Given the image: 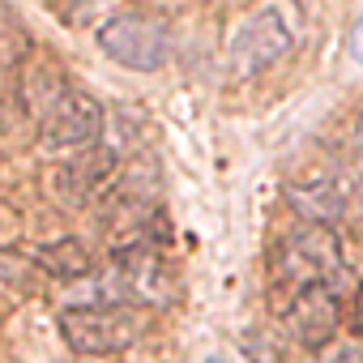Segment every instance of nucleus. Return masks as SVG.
Masks as SVG:
<instances>
[{"label":"nucleus","instance_id":"obj_10","mask_svg":"<svg viewBox=\"0 0 363 363\" xmlns=\"http://www.w3.org/2000/svg\"><path fill=\"white\" fill-rule=\"evenodd\" d=\"M39 261H43L52 274H60V278H82V274L94 269V257H90V248H86L82 240H60V244L43 248Z\"/></svg>","mask_w":363,"mask_h":363},{"label":"nucleus","instance_id":"obj_6","mask_svg":"<svg viewBox=\"0 0 363 363\" xmlns=\"http://www.w3.org/2000/svg\"><path fill=\"white\" fill-rule=\"evenodd\" d=\"M120 171V158L111 145H90V150H77V154H65L56 175H52V184H56V197L69 206V210H86L94 206L107 189H111V179Z\"/></svg>","mask_w":363,"mask_h":363},{"label":"nucleus","instance_id":"obj_7","mask_svg":"<svg viewBox=\"0 0 363 363\" xmlns=\"http://www.w3.org/2000/svg\"><path fill=\"white\" fill-rule=\"evenodd\" d=\"M337 320H342V308H337V295L329 282H316V286H303L286 299V329L299 346L308 350H320L333 342L337 333Z\"/></svg>","mask_w":363,"mask_h":363},{"label":"nucleus","instance_id":"obj_2","mask_svg":"<svg viewBox=\"0 0 363 363\" xmlns=\"http://www.w3.org/2000/svg\"><path fill=\"white\" fill-rule=\"evenodd\" d=\"M56 325L77 354H120L141 337V316L128 303H69Z\"/></svg>","mask_w":363,"mask_h":363},{"label":"nucleus","instance_id":"obj_4","mask_svg":"<svg viewBox=\"0 0 363 363\" xmlns=\"http://www.w3.org/2000/svg\"><path fill=\"white\" fill-rule=\"evenodd\" d=\"M291 48H295V30H291L286 13L274 9V5H265V9L248 13V18L231 30V43H227V69H231V77L248 82V77L265 73L269 65H278Z\"/></svg>","mask_w":363,"mask_h":363},{"label":"nucleus","instance_id":"obj_9","mask_svg":"<svg viewBox=\"0 0 363 363\" xmlns=\"http://www.w3.org/2000/svg\"><path fill=\"white\" fill-rule=\"evenodd\" d=\"M333 179H337V189L346 197V210L363 214V120L354 124V133H350V141H346V150L337 158Z\"/></svg>","mask_w":363,"mask_h":363},{"label":"nucleus","instance_id":"obj_11","mask_svg":"<svg viewBox=\"0 0 363 363\" xmlns=\"http://www.w3.org/2000/svg\"><path fill=\"white\" fill-rule=\"evenodd\" d=\"M52 5L69 26H86V22H94V13H103L111 5V0H52Z\"/></svg>","mask_w":363,"mask_h":363},{"label":"nucleus","instance_id":"obj_8","mask_svg":"<svg viewBox=\"0 0 363 363\" xmlns=\"http://www.w3.org/2000/svg\"><path fill=\"white\" fill-rule=\"evenodd\" d=\"M286 206H291L303 223H320V227H333L337 218L350 214L333 175H308V179H299V184H291V189H286Z\"/></svg>","mask_w":363,"mask_h":363},{"label":"nucleus","instance_id":"obj_5","mask_svg":"<svg viewBox=\"0 0 363 363\" xmlns=\"http://www.w3.org/2000/svg\"><path fill=\"white\" fill-rule=\"evenodd\" d=\"M103 137V107L86 90H65L43 116H39V141L52 154H77L99 145Z\"/></svg>","mask_w":363,"mask_h":363},{"label":"nucleus","instance_id":"obj_14","mask_svg":"<svg viewBox=\"0 0 363 363\" xmlns=\"http://www.w3.org/2000/svg\"><path fill=\"white\" fill-rule=\"evenodd\" d=\"M206 363H223V359H206Z\"/></svg>","mask_w":363,"mask_h":363},{"label":"nucleus","instance_id":"obj_3","mask_svg":"<svg viewBox=\"0 0 363 363\" xmlns=\"http://www.w3.org/2000/svg\"><path fill=\"white\" fill-rule=\"evenodd\" d=\"M99 48L120 69L158 73L171 56V30L162 18H150V13H111L99 26Z\"/></svg>","mask_w":363,"mask_h":363},{"label":"nucleus","instance_id":"obj_1","mask_svg":"<svg viewBox=\"0 0 363 363\" xmlns=\"http://www.w3.org/2000/svg\"><path fill=\"white\" fill-rule=\"evenodd\" d=\"M269 274H274V291H282V295H295L316 282L333 286L342 278V244L329 227L303 223L291 235H282V244L274 248Z\"/></svg>","mask_w":363,"mask_h":363},{"label":"nucleus","instance_id":"obj_13","mask_svg":"<svg viewBox=\"0 0 363 363\" xmlns=\"http://www.w3.org/2000/svg\"><path fill=\"white\" fill-rule=\"evenodd\" d=\"M333 363H363V354H359V350H337Z\"/></svg>","mask_w":363,"mask_h":363},{"label":"nucleus","instance_id":"obj_12","mask_svg":"<svg viewBox=\"0 0 363 363\" xmlns=\"http://www.w3.org/2000/svg\"><path fill=\"white\" fill-rule=\"evenodd\" d=\"M346 52H350V60H354V65H363V13H359V18H354V26H350Z\"/></svg>","mask_w":363,"mask_h":363}]
</instances>
